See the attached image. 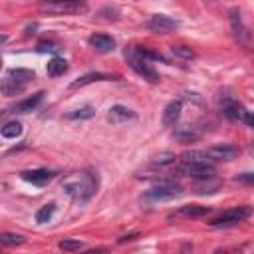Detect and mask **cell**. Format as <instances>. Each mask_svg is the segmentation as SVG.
<instances>
[{
	"mask_svg": "<svg viewBox=\"0 0 254 254\" xmlns=\"http://www.w3.org/2000/svg\"><path fill=\"white\" fill-rule=\"evenodd\" d=\"M87 42L99 54H109V52L115 50V40L111 36H107V34H93V36H89Z\"/></svg>",
	"mask_w": 254,
	"mask_h": 254,
	"instance_id": "7c38bea8",
	"label": "cell"
},
{
	"mask_svg": "<svg viewBox=\"0 0 254 254\" xmlns=\"http://www.w3.org/2000/svg\"><path fill=\"white\" fill-rule=\"evenodd\" d=\"M208 210H210L208 206H200V204H185V206L179 208L177 214H181V216H189V218H198V216L208 214Z\"/></svg>",
	"mask_w": 254,
	"mask_h": 254,
	"instance_id": "d6986e66",
	"label": "cell"
},
{
	"mask_svg": "<svg viewBox=\"0 0 254 254\" xmlns=\"http://www.w3.org/2000/svg\"><path fill=\"white\" fill-rule=\"evenodd\" d=\"M125 60H127L129 67H131L135 73H139L143 79H147V81H151V83H157V81L161 79L159 73H157V69L149 64L147 58L141 56V52H139L137 48H127V50H125Z\"/></svg>",
	"mask_w": 254,
	"mask_h": 254,
	"instance_id": "7a4b0ae2",
	"label": "cell"
},
{
	"mask_svg": "<svg viewBox=\"0 0 254 254\" xmlns=\"http://www.w3.org/2000/svg\"><path fill=\"white\" fill-rule=\"evenodd\" d=\"M234 181L236 183H244V185H254V173H242Z\"/></svg>",
	"mask_w": 254,
	"mask_h": 254,
	"instance_id": "1f68e13d",
	"label": "cell"
},
{
	"mask_svg": "<svg viewBox=\"0 0 254 254\" xmlns=\"http://www.w3.org/2000/svg\"><path fill=\"white\" fill-rule=\"evenodd\" d=\"M42 12L48 14H85L87 12V4L85 0H42L40 4Z\"/></svg>",
	"mask_w": 254,
	"mask_h": 254,
	"instance_id": "3957f363",
	"label": "cell"
},
{
	"mask_svg": "<svg viewBox=\"0 0 254 254\" xmlns=\"http://www.w3.org/2000/svg\"><path fill=\"white\" fill-rule=\"evenodd\" d=\"M137 50H139L141 56L147 58V60H155V62H163V64H167V60H165L159 52H153V50H149V48H137Z\"/></svg>",
	"mask_w": 254,
	"mask_h": 254,
	"instance_id": "f546056e",
	"label": "cell"
},
{
	"mask_svg": "<svg viewBox=\"0 0 254 254\" xmlns=\"http://www.w3.org/2000/svg\"><path fill=\"white\" fill-rule=\"evenodd\" d=\"M42 99H44V91H36V93H32L30 97H26V99H22L20 103H16L14 111H18V113H28V111L36 109Z\"/></svg>",
	"mask_w": 254,
	"mask_h": 254,
	"instance_id": "2e32d148",
	"label": "cell"
},
{
	"mask_svg": "<svg viewBox=\"0 0 254 254\" xmlns=\"http://www.w3.org/2000/svg\"><path fill=\"white\" fill-rule=\"evenodd\" d=\"M95 115V109L91 107V105H85V107H79V109H73V111H69V113H65V119H71V121H75V119H91Z\"/></svg>",
	"mask_w": 254,
	"mask_h": 254,
	"instance_id": "7402d4cb",
	"label": "cell"
},
{
	"mask_svg": "<svg viewBox=\"0 0 254 254\" xmlns=\"http://www.w3.org/2000/svg\"><path fill=\"white\" fill-rule=\"evenodd\" d=\"M147 30L153 32V34H171L173 30L179 28V22L165 16V14H153L149 20H147Z\"/></svg>",
	"mask_w": 254,
	"mask_h": 254,
	"instance_id": "52a82bcc",
	"label": "cell"
},
{
	"mask_svg": "<svg viewBox=\"0 0 254 254\" xmlns=\"http://www.w3.org/2000/svg\"><path fill=\"white\" fill-rule=\"evenodd\" d=\"M250 216V208L248 206H236L230 210H224L222 214H218L216 218L210 220L212 226H234L238 222H244Z\"/></svg>",
	"mask_w": 254,
	"mask_h": 254,
	"instance_id": "5b68a950",
	"label": "cell"
},
{
	"mask_svg": "<svg viewBox=\"0 0 254 254\" xmlns=\"http://www.w3.org/2000/svg\"><path fill=\"white\" fill-rule=\"evenodd\" d=\"M171 52H173V56L183 58V60H192V58H194V52H192L189 46H173Z\"/></svg>",
	"mask_w": 254,
	"mask_h": 254,
	"instance_id": "4316f807",
	"label": "cell"
},
{
	"mask_svg": "<svg viewBox=\"0 0 254 254\" xmlns=\"http://www.w3.org/2000/svg\"><path fill=\"white\" fill-rule=\"evenodd\" d=\"M153 163L155 165H171V163H175V153H171V151H165V153H159V155H155V159H153Z\"/></svg>",
	"mask_w": 254,
	"mask_h": 254,
	"instance_id": "f1b7e54d",
	"label": "cell"
},
{
	"mask_svg": "<svg viewBox=\"0 0 254 254\" xmlns=\"http://www.w3.org/2000/svg\"><path fill=\"white\" fill-rule=\"evenodd\" d=\"M46 71H48V75L50 77H58V75H64L65 71H67V62L64 60V58H52L50 62H48V65H46Z\"/></svg>",
	"mask_w": 254,
	"mask_h": 254,
	"instance_id": "ac0fdd59",
	"label": "cell"
},
{
	"mask_svg": "<svg viewBox=\"0 0 254 254\" xmlns=\"http://www.w3.org/2000/svg\"><path fill=\"white\" fill-rule=\"evenodd\" d=\"M131 119H137V113L125 105H113L107 113V121L113 123V125H121L125 121H131Z\"/></svg>",
	"mask_w": 254,
	"mask_h": 254,
	"instance_id": "8fae6325",
	"label": "cell"
},
{
	"mask_svg": "<svg viewBox=\"0 0 254 254\" xmlns=\"http://www.w3.org/2000/svg\"><path fill=\"white\" fill-rule=\"evenodd\" d=\"M54 212H56V204L54 202H50V204H44L42 208H38L36 210V222L38 224H44V222H48L52 216H54Z\"/></svg>",
	"mask_w": 254,
	"mask_h": 254,
	"instance_id": "cb8c5ba5",
	"label": "cell"
},
{
	"mask_svg": "<svg viewBox=\"0 0 254 254\" xmlns=\"http://www.w3.org/2000/svg\"><path fill=\"white\" fill-rule=\"evenodd\" d=\"M183 194V189L173 183H159L157 187L149 189L143 192L145 202H165V200H175Z\"/></svg>",
	"mask_w": 254,
	"mask_h": 254,
	"instance_id": "277c9868",
	"label": "cell"
},
{
	"mask_svg": "<svg viewBox=\"0 0 254 254\" xmlns=\"http://www.w3.org/2000/svg\"><path fill=\"white\" fill-rule=\"evenodd\" d=\"M22 135V123L20 121H8L2 127V137L4 139H16Z\"/></svg>",
	"mask_w": 254,
	"mask_h": 254,
	"instance_id": "603a6c76",
	"label": "cell"
},
{
	"mask_svg": "<svg viewBox=\"0 0 254 254\" xmlns=\"http://www.w3.org/2000/svg\"><path fill=\"white\" fill-rule=\"evenodd\" d=\"M181 111H183V101H181V99H173V101H169V103L165 105V109H163L161 123H163L165 127H173V125L179 121Z\"/></svg>",
	"mask_w": 254,
	"mask_h": 254,
	"instance_id": "30bf717a",
	"label": "cell"
},
{
	"mask_svg": "<svg viewBox=\"0 0 254 254\" xmlns=\"http://www.w3.org/2000/svg\"><path fill=\"white\" fill-rule=\"evenodd\" d=\"M105 79H113V75H109V73H101V71H89V73L77 77L75 81H71L69 87H71V89H77V87H83V85H87V83H93V81H105Z\"/></svg>",
	"mask_w": 254,
	"mask_h": 254,
	"instance_id": "9a60e30c",
	"label": "cell"
},
{
	"mask_svg": "<svg viewBox=\"0 0 254 254\" xmlns=\"http://www.w3.org/2000/svg\"><path fill=\"white\" fill-rule=\"evenodd\" d=\"M220 109H222V113H224V117L228 119V121H232V123H244V115H246V109H244V105L242 103H238L236 99H232V97H222L220 99Z\"/></svg>",
	"mask_w": 254,
	"mask_h": 254,
	"instance_id": "ba28073f",
	"label": "cell"
},
{
	"mask_svg": "<svg viewBox=\"0 0 254 254\" xmlns=\"http://www.w3.org/2000/svg\"><path fill=\"white\" fill-rule=\"evenodd\" d=\"M22 89H24V87L18 85L14 79H10L8 75L4 77V81H2V93H4V95H8V97H10V95H16V93H20Z\"/></svg>",
	"mask_w": 254,
	"mask_h": 254,
	"instance_id": "d4e9b609",
	"label": "cell"
},
{
	"mask_svg": "<svg viewBox=\"0 0 254 254\" xmlns=\"http://www.w3.org/2000/svg\"><path fill=\"white\" fill-rule=\"evenodd\" d=\"M97 189H99V177H97V171L95 169H85V171L69 177L64 183L65 194L71 196L79 204L87 202L97 192Z\"/></svg>",
	"mask_w": 254,
	"mask_h": 254,
	"instance_id": "6da1fadb",
	"label": "cell"
},
{
	"mask_svg": "<svg viewBox=\"0 0 254 254\" xmlns=\"http://www.w3.org/2000/svg\"><path fill=\"white\" fill-rule=\"evenodd\" d=\"M252 151H254V141H252Z\"/></svg>",
	"mask_w": 254,
	"mask_h": 254,
	"instance_id": "836d02e7",
	"label": "cell"
},
{
	"mask_svg": "<svg viewBox=\"0 0 254 254\" xmlns=\"http://www.w3.org/2000/svg\"><path fill=\"white\" fill-rule=\"evenodd\" d=\"M8 77H10V79H14L18 85L26 87V83H28V81H32V79L36 77V73H34V69L16 67V69H10V71H8Z\"/></svg>",
	"mask_w": 254,
	"mask_h": 254,
	"instance_id": "e0dca14e",
	"label": "cell"
},
{
	"mask_svg": "<svg viewBox=\"0 0 254 254\" xmlns=\"http://www.w3.org/2000/svg\"><path fill=\"white\" fill-rule=\"evenodd\" d=\"M58 246H60V250H65V252H73V250L83 248V244L79 240H73V238H64Z\"/></svg>",
	"mask_w": 254,
	"mask_h": 254,
	"instance_id": "83f0119b",
	"label": "cell"
},
{
	"mask_svg": "<svg viewBox=\"0 0 254 254\" xmlns=\"http://www.w3.org/2000/svg\"><path fill=\"white\" fill-rule=\"evenodd\" d=\"M181 171L196 181H210L216 175V169L210 161L208 163H181Z\"/></svg>",
	"mask_w": 254,
	"mask_h": 254,
	"instance_id": "8992f818",
	"label": "cell"
},
{
	"mask_svg": "<svg viewBox=\"0 0 254 254\" xmlns=\"http://www.w3.org/2000/svg\"><path fill=\"white\" fill-rule=\"evenodd\" d=\"M210 157L204 151H185L181 155V163H208Z\"/></svg>",
	"mask_w": 254,
	"mask_h": 254,
	"instance_id": "44dd1931",
	"label": "cell"
},
{
	"mask_svg": "<svg viewBox=\"0 0 254 254\" xmlns=\"http://www.w3.org/2000/svg\"><path fill=\"white\" fill-rule=\"evenodd\" d=\"M228 16H230V28H232V34L236 36L238 42H244V38H246L248 34H246V28H244V24H242L240 10H238V8H230Z\"/></svg>",
	"mask_w": 254,
	"mask_h": 254,
	"instance_id": "5bb4252c",
	"label": "cell"
},
{
	"mask_svg": "<svg viewBox=\"0 0 254 254\" xmlns=\"http://www.w3.org/2000/svg\"><path fill=\"white\" fill-rule=\"evenodd\" d=\"M60 48L56 46V44H52V42H40L38 44V52H52V54H56Z\"/></svg>",
	"mask_w": 254,
	"mask_h": 254,
	"instance_id": "4dcf8cb0",
	"label": "cell"
},
{
	"mask_svg": "<svg viewBox=\"0 0 254 254\" xmlns=\"http://www.w3.org/2000/svg\"><path fill=\"white\" fill-rule=\"evenodd\" d=\"M244 123H246L248 127H254V113H252V111H246V115H244Z\"/></svg>",
	"mask_w": 254,
	"mask_h": 254,
	"instance_id": "d6a6232c",
	"label": "cell"
},
{
	"mask_svg": "<svg viewBox=\"0 0 254 254\" xmlns=\"http://www.w3.org/2000/svg\"><path fill=\"white\" fill-rule=\"evenodd\" d=\"M198 137H200V131H196V127H189V125H185V127H179V129L175 131V139H179V141H183V143L196 141Z\"/></svg>",
	"mask_w": 254,
	"mask_h": 254,
	"instance_id": "ffe728a7",
	"label": "cell"
},
{
	"mask_svg": "<svg viewBox=\"0 0 254 254\" xmlns=\"http://www.w3.org/2000/svg\"><path fill=\"white\" fill-rule=\"evenodd\" d=\"M52 177H54V173L48 171V169H34V171H24V173H22V179H24L26 183L36 185V187L48 185V183L52 181Z\"/></svg>",
	"mask_w": 254,
	"mask_h": 254,
	"instance_id": "4fadbf2b",
	"label": "cell"
},
{
	"mask_svg": "<svg viewBox=\"0 0 254 254\" xmlns=\"http://www.w3.org/2000/svg\"><path fill=\"white\" fill-rule=\"evenodd\" d=\"M206 153H208L210 159H216V161H232V159H236L240 155V147L230 145V143H224V145L210 147Z\"/></svg>",
	"mask_w": 254,
	"mask_h": 254,
	"instance_id": "9c48e42d",
	"label": "cell"
},
{
	"mask_svg": "<svg viewBox=\"0 0 254 254\" xmlns=\"http://www.w3.org/2000/svg\"><path fill=\"white\" fill-rule=\"evenodd\" d=\"M0 242L4 246H16V244L24 242V236L22 234H12V232H4V234H0Z\"/></svg>",
	"mask_w": 254,
	"mask_h": 254,
	"instance_id": "484cf974",
	"label": "cell"
}]
</instances>
